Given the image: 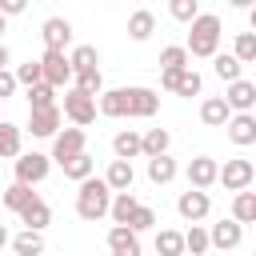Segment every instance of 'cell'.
Segmentation results:
<instances>
[{
	"label": "cell",
	"mask_w": 256,
	"mask_h": 256,
	"mask_svg": "<svg viewBox=\"0 0 256 256\" xmlns=\"http://www.w3.org/2000/svg\"><path fill=\"white\" fill-rule=\"evenodd\" d=\"M184 176H188V188L208 192V188L220 180V160H212V156H196V160H188Z\"/></svg>",
	"instance_id": "cell-6"
},
{
	"label": "cell",
	"mask_w": 256,
	"mask_h": 256,
	"mask_svg": "<svg viewBox=\"0 0 256 256\" xmlns=\"http://www.w3.org/2000/svg\"><path fill=\"white\" fill-rule=\"evenodd\" d=\"M252 256H256V252H252Z\"/></svg>",
	"instance_id": "cell-51"
},
{
	"label": "cell",
	"mask_w": 256,
	"mask_h": 256,
	"mask_svg": "<svg viewBox=\"0 0 256 256\" xmlns=\"http://www.w3.org/2000/svg\"><path fill=\"white\" fill-rule=\"evenodd\" d=\"M72 80H76V88H80L84 96H92V100H96V96L104 92V76H100V68H88V72H76Z\"/></svg>",
	"instance_id": "cell-34"
},
{
	"label": "cell",
	"mask_w": 256,
	"mask_h": 256,
	"mask_svg": "<svg viewBox=\"0 0 256 256\" xmlns=\"http://www.w3.org/2000/svg\"><path fill=\"white\" fill-rule=\"evenodd\" d=\"M24 12V0H0V16L8 20V16H20Z\"/></svg>",
	"instance_id": "cell-44"
},
{
	"label": "cell",
	"mask_w": 256,
	"mask_h": 256,
	"mask_svg": "<svg viewBox=\"0 0 256 256\" xmlns=\"http://www.w3.org/2000/svg\"><path fill=\"white\" fill-rule=\"evenodd\" d=\"M64 116H68L76 128H88V124L96 120V100L84 96L80 88H68V92H64Z\"/></svg>",
	"instance_id": "cell-5"
},
{
	"label": "cell",
	"mask_w": 256,
	"mask_h": 256,
	"mask_svg": "<svg viewBox=\"0 0 256 256\" xmlns=\"http://www.w3.org/2000/svg\"><path fill=\"white\" fill-rule=\"evenodd\" d=\"M156 108H160V96L152 88H124V116L148 120V116H156Z\"/></svg>",
	"instance_id": "cell-7"
},
{
	"label": "cell",
	"mask_w": 256,
	"mask_h": 256,
	"mask_svg": "<svg viewBox=\"0 0 256 256\" xmlns=\"http://www.w3.org/2000/svg\"><path fill=\"white\" fill-rule=\"evenodd\" d=\"M48 172H52V156H44V152H20L16 156V184L32 188V184L48 180Z\"/></svg>",
	"instance_id": "cell-3"
},
{
	"label": "cell",
	"mask_w": 256,
	"mask_h": 256,
	"mask_svg": "<svg viewBox=\"0 0 256 256\" xmlns=\"http://www.w3.org/2000/svg\"><path fill=\"white\" fill-rule=\"evenodd\" d=\"M176 212H180L188 224H200V220L212 212V200H208V192H196V188H188V192H180V200H176Z\"/></svg>",
	"instance_id": "cell-11"
},
{
	"label": "cell",
	"mask_w": 256,
	"mask_h": 256,
	"mask_svg": "<svg viewBox=\"0 0 256 256\" xmlns=\"http://www.w3.org/2000/svg\"><path fill=\"white\" fill-rule=\"evenodd\" d=\"M16 84H24V88H36V84H44L40 60H28V64H20V68H16Z\"/></svg>",
	"instance_id": "cell-41"
},
{
	"label": "cell",
	"mask_w": 256,
	"mask_h": 256,
	"mask_svg": "<svg viewBox=\"0 0 256 256\" xmlns=\"http://www.w3.org/2000/svg\"><path fill=\"white\" fill-rule=\"evenodd\" d=\"M104 184L112 188V196H116V192H132V184H136V168H132L128 160H112L108 172H104Z\"/></svg>",
	"instance_id": "cell-17"
},
{
	"label": "cell",
	"mask_w": 256,
	"mask_h": 256,
	"mask_svg": "<svg viewBox=\"0 0 256 256\" xmlns=\"http://www.w3.org/2000/svg\"><path fill=\"white\" fill-rule=\"evenodd\" d=\"M156 252H160V256H184V232L160 228V232H156Z\"/></svg>",
	"instance_id": "cell-31"
},
{
	"label": "cell",
	"mask_w": 256,
	"mask_h": 256,
	"mask_svg": "<svg viewBox=\"0 0 256 256\" xmlns=\"http://www.w3.org/2000/svg\"><path fill=\"white\" fill-rule=\"evenodd\" d=\"M108 208H112V188L104 180L88 176L76 192V216L80 220H100V216H108Z\"/></svg>",
	"instance_id": "cell-2"
},
{
	"label": "cell",
	"mask_w": 256,
	"mask_h": 256,
	"mask_svg": "<svg viewBox=\"0 0 256 256\" xmlns=\"http://www.w3.org/2000/svg\"><path fill=\"white\" fill-rule=\"evenodd\" d=\"M176 80H180V72H160V88L164 92H176Z\"/></svg>",
	"instance_id": "cell-45"
},
{
	"label": "cell",
	"mask_w": 256,
	"mask_h": 256,
	"mask_svg": "<svg viewBox=\"0 0 256 256\" xmlns=\"http://www.w3.org/2000/svg\"><path fill=\"white\" fill-rule=\"evenodd\" d=\"M20 148H24V128H16V124L0 120V156H4V160H16V156H20Z\"/></svg>",
	"instance_id": "cell-24"
},
{
	"label": "cell",
	"mask_w": 256,
	"mask_h": 256,
	"mask_svg": "<svg viewBox=\"0 0 256 256\" xmlns=\"http://www.w3.org/2000/svg\"><path fill=\"white\" fill-rule=\"evenodd\" d=\"M16 88H20V84H16V72H8V68H4V72H0V100H8Z\"/></svg>",
	"instance_id": "cell-43"
},
{
	"label": "cell",
	"mask_w": 256,
	"mask_h": 256,
	"mask_svg": "<svg viewBox=\"0 0 256 256\" xmlns=\"http://www.w3.org/2000/svg\"><path fill=\"white\" fill-rule=\"evenodd\" d=\"M152 32H156V16H152V8H136V12L128 16V36H132L136 44H144Z\"/></svg>",
	"instance_id": "cell-22"
},
{
	"label": "cell",
	"mask_w": 256,
	"mask_h": 256,
	"mask_svg": "<svg viewBox=\"0 0 256 256\" xmlns=\"http://www.w3.org/2000/svg\"><path fill=\"white\" fill-rule=\"evenodd\" d=\"M200 120H204L208 128H228V120H232V108L224 104V96H208V100L200 104Z\"/></svg>",
	"instance_id": "cell-19"
},
{
	"label": "cell",
	"mask_w": 256,
	"mask_h": 256,
	"mask_svg": "<svg viewBox=\"0 0 256 256\" xmlns=\"http://www.w3.org/2000/svg\"><path fill=\"white\" fill-rule=\"evenodd\" d=\"M224 104L232 108V116H236V112H256V84H252V80H236V84H228Z\"/></svg>",
	"instance_id": "cell-14"
},
{
	"label": "cell",
	"mask_w": 256,
	"mask_h": 256,
	"mask_svg": "<svg viewBox=\"0 0 256 256\" xmlns=\"http://www.w3.org/2000/svg\"><path fill=\"white\" fill-rule=\"evenodd\" d=\"M168 12H172V20L192 24V20L200 16V4H196V0H172V4H168Z\"/></svg>",
	"instance_id": "cell-40"
},
{
	"label": "cell",
	"mask_w": 256,
	"mask_h": 256,
	"mask_svg": "<svg viewBox=\"0 0 256 256\" xmlns=\"http://www.w3.org/2000/svg\"><path fill=\"white\" fill-rule=\"evenodd\" d=\"M252 180H256L252 160L236 156V160H224V164H220V180H216V184H224L228 192H248V188H252Z\"/></svg>",
	"instance_id": "cell-4"
},
{
	"label": "cell",
	"mask_w": 256,
	"mask_h": 256,
	"mask_svg": "<svg viewBox=\"0 0 256 256\" xmlns=\"http://www.w3.org/2000/svg\"><path fill=\"white\" fill-rule=\"evenodd\" d=\"M68 64H72V76H76V72H88V68L100 64V52H96L92 44H76V48L68 52Z\"/></svg>",
	"instance_id": "cell-27"
},
{
	"label": "cell",
	"mask_w": 256,
	"mask_h": 256,
	"mask_svg": "<svg viewBox=\"0 0 256 256\" xmlns=\"http://www.w3.org/2000/svg\"><path fill=\"white\" fill-rule=\"evenodd\" d=\"M108 252H112V256H144L140 236H136L132 228H124V224H112V228H108Z\"/></svg>",
	"instance_id": "cell-13"
},
{
	"label": "cell",
	"mask_w": 256,
	"mask_h": 256,
	"mask_svg": "<svg viewBox=\"0 0 256 256\" xmlns=\"http://www.w3.org/2000/svg\"><path fill=\"white\" fill-rule=\"evenodd\" d=\"M232 56H236L240 64H256V32H236Z\"/></svg>",
	"instance_id": "cell-37"
},
{
	"label": "cell",
	"mask_w": 256,
	"mask_h": 256,
	"mask_svg": "<svg viewBox=\"0 0 256 256\" xmlns=\"http://www.w3.org/2000/svg\"><path fill=\"white\" fill-rule=\"evenodd\" d=\"M40 72H44V84L48 88H64L72 80V64H68L64 52H44L40 56Z\"/></svg>",
	"instance_id": "cell-9"
},
{
	"label": "cell",
	"mask_w": 256,
	"mask_h": 256,
	"mask_svg": "<svg viewBox=\"0 0 256 256\" xmlns=\"http://www.w3.org/2000/svg\"><path fill=\"white\" fill-rule=\"evenodd\" d=\"M240 240H244V228L228 216V220H216L212 228H208V244L212 248H220V252H228V248H240Z\"/></svg>",
	"instance_id": "cell-12"
},
{
	"label": "cell",
	"mask_w": 256,
	"mask_h": 256,
	"mask_svg": "<svg viewBox=\"0 0 256 256\" xmlns=\"http://www.w3.org/2000/svg\"><path fill=\"white\" fill-rule=\"evenodd\" d=\"M80 152H84V128H64V132L52 136V160L56 164H64V160H72Z\"/></svg>",
	"instance_id": "cell-10"
},
{
	"label": "cell",
	"mask_w": 256,
	"mask_h": 256,
	"mask_svg": "<svg viewBox=\"0 0 256 256\" xmlns=\"http://www.w3.org/2000/svg\"><path fill=\"white\" fill-rule=\"evenodd\" d=\"M212 72H216L224 84H236V80H244V64H240L232 52H216V56H212Z\"/></svg>",
	"instance_id": "cell-23"
},
{
	"label": "cell",
	"mask_w": 256,
	"mask_h": 256,
	"mask_svg": "<svg viewBox=\"0 0 256 256\" xmlns=\"http://www.w3.org/2000/svg\"><path fill=\"white\" fill-rule=\"evenodd\" d=\"M232 220L244 228V224H256V192H236L232 200Z\"/></svg>",
	"instance_id": "cell-26"
},
{
	"label": "cell",
	"mask_w": 256,
	"mask_h": 256,
	"mask_svg": "<svg viewBox=\"0 0 256 256\" xmlns=\"http://www.w3.org/2000/svg\"><path fill=\"white\" fill-rule=\"evenodd\" d=\"M4 244H12V236H8V228L0 224V248H4Z\"/></svg>",
	"instance_id": "cell-47"
},
{
	"label": "cell",
	"mask_w": 256,
	"mask_h": 256,
	"mask_svg": "<svg viewBox=\"0 0 256 256\" xmlns=\"http://www.w3.org/2000/svg\"><path fill=\"white\" fill-rule=\"evenodd\" d=\"M40 108H56V88H48V84L28 88V112H40Z\"/></svg>",
	"instance_id": "cell-38"
},
{
	"label": "cell",
	"mask_w": 256,
	"mask_h": 256,
	"mask_svg": "<svg viewBox=\"0 0 256 256\" xmlns=\"http://www.w3.org/2000/svg\"><path fill=\"white\" fill-rule=\"evenodd\" d=\"M112 152H116V160H128V164H132L136 156H144V152H140V132H136V128L116 132V136H112Z\"/></svg>",
	"instance_id": "cell-20"
},
{
	"label": "cell",
	"mask_w": 256,
	"mask_h": 256,
	"mask_svg": "<svg viewBox=\"0 0 256 256\" xmlns=\"http://www.w3.org/2000/svg\"><path fill=\"white\" fill-rule=\"evenodd\" d=\"M4 32H8V20H4V16H0V36H4Z\"/></svg>",
	"instance_id": "cell-49"
},
{
	"label": "cell",
	"mask_w": 256,
	"mask_h": 256,
	"mask_svg": "<svg viewBox=\"0 0 256 256\" xmlns=\"http://www.w3.org/2000/svg\"><path fill=\"white\" fill-rule=\"evenodd\" d=\"M60 168H64V176H68V180H76V184H84V180L92 176V168H96V160H92L88 152H80V156H72V160H64Z\"/></svg>",
	"instance_id": "cell-29"
},
{
	"label": "cell",
	"mask_w": 256,
	"mask_h": 256,
	"mask_svg": "<svg viewBox=\"0 0 256 256\" xmlns=\"http://www.w3.org/2000/svg\"><path fill=\"white\" fill-rule=\"evenodd\" d=\"M212 244H208V228L204 224H192L188 232H184V252H192V256H204Z\"/></svg>",
	"instance_id": "cell-36"
},
{
	"label": "cell",
	"mask_w": 256,
	"mask_h": 256,
	"mask_svg": "<svg viewBox=\"0 0 256 256\" xmlns=\"http://www.w3.org/2000/svg\"><path fill=\"white\" fill-rule=\"evenodd\" d=\"M152 224H156V212H152V208H148V204H140V208H136V212H132V220H128V224H124V228H132V232H136V236H140V232H148V228H152Z\"/></svg>",
	"instance_id": "cell-42"
},
{
	"label": "cell",
	"mask_w": 256,
	"mask_h": 256,
	"mask_svg": "<svg viewBox=\"0 0 256 256\" xmlns=\"http://www.w3.org/2000/svg\"><path fill=\"white\" fill-rule=\"evenodd\" d=\"M176 172H180V168H176L172 156H156V160H148V180H152V184H172Z\"/></svg>",
	"instance_id": "cell-30"
},
{
	"label": "cell",
	"mask_w": 256,
	"mask_h": 256,
	"mask_svg": "<svg viewBox=\"0 0 256 256\" xmlns=\"http://www.w3.org/2000/svg\"><path fill=\"white\" fill-rule=\"evenodd\" d=\"M228 140H232L236 148L256 144V116H252V112H236V116L228 120Z\"/></svg>",
	"instance_id": "cell-16"
},
{
	"label": "cell",
	"mask_w": 256,
	"mask_h": 256,
	"mask_svg": "<svg viewBox=\"0 0 256 256\" xmlns=\"http://www.w3.org/2000/svg\"><path fill=\"white\" fill-rule=\"evenodd\" d=\"M184 68H192L184 44H168V48L160 52V72H184Z\"/></svg>",
	"instance_id": "cell-32"
},
{
	"label": "cell",
	"mask_w": 256,
	"mask_h": 256,
	"mask_svg": "<svg viewBox=\"0 0 256 256\" xmlns=\"http://www.w3.org/2000/svg\"><path fill=\"white\" fill-rule=\"evenodd\" d=\"M40 40H44V52H64L72 44V24L64 16H48L40 24Z\"/></svg>",
	"instance_id": "cell-8"
},
{
	"label": "cell",
	"mask_w": 256,
	"mask_h": 256,
	"mask_svg": "<svg viewBox=\"0 0 256 256\" xmlns=\"http://www.w3.org/2000/svg\"><path fill=\"white\" fill-rule=\"evenodd\" d=\"M96 112L108 116V120H120V116H124V88H108V92H100Z\"/></svg>",
	"instance_id": "cell-28"
},
{
	"label": "cell",
	"mask_w": 256,
	"mask_h": 256,
	"mask_svg": "<svg viewBox=\"0 0 256 256\" xmlns=\"http://www.w3.org/2000/svg\"><path fill=\"white\" fill-rule=\"evenodd\" d=\"M188 56H204L212 60L220 52V16L216 12H200L192 24H188V44H184Z\"/></svg>",
	"instance_id": "cell-1"
},
{
	"label": "cell",
	"mask_w": 256,
	"mask_h": 256,
	"mask_svg": "<svg viewBox=\"0 0 256 256\" xmlns=\"http://www.w3.org/2000/svg\"><path fill=\"white\" fill-rule=\"evenodd\" d=\"M200 88H204L200 72H196V68H184L180 80H176V96H200Z\"/></svg>",
	"instance_id": "cell-39"
},
{
	"label": "cell",
	"mask_w": 256,
	"mask_h": 256,
	"mask_svg": "<svg viewBox=\"0 0 256 256\" xmlns=\"http://www.w3.org/2000/svg\"><path fill=\"white\" fill-rule=\"evenodd\" d=\"M28 132L40 136V140H52L60 132V104L56 108H40V112H28Z\"/></svg>",
	"instance_id": "cell-15"
},
{
	"label": "cell",
	"mask_w": 256,
	"mask_h": 256,
	"mask_svg": "<svg viewBox=\"0 0 256 256\" xmlns=\"http://www.w3.org/2000/svg\"><path fill=\"white\" fill-rule=\"evenodd\" d=\"M16 216H20V224H24V232H44V228L52 224V208H48V204H44L40 196H36V200H32L28 208H20Z\"/></svg>",
	"instance_id": "cell-18"
},
{
	"label": "cell",
	"mask_w": 256,
	"mask_h": 256,
	"mask_svg": "<svg viewBox=\"0 0 256 256\" xmlns=\"http://www.w3.org/2000/svg\"><path fill=\"white\" fill-rule=\"evenodd\" d=\"M32 200H36V192H32V188H24V184H8V188H4V208H12V212L28 208Z\"/></svg>",
	"instance_id": "cell-35"
},
{
	"label": "cell",
	"mask_w": 256,
	"mask_h": 256,
	"mask_svg": "<svg viewBox=\"0 0 256 256\" xmlns=\"http://www.w3.org/2000/svg\"><path fill=\"white\" fill-rule=\"evenodd\" d=\"M168 144H172L168 128H148V132H140V152H144L148 160H156V156H168Z\"/></svg>",
	"instance_id": "cell-21"
},
{
	"label": "cell",
	"mask_w": 256,
	"mask_h": 256,
	"mask_svg": "<svg viewBox=\"0 0 256 256\" xmlns=\"http://www.w3.org/2000/svg\"><path fill=\"white\" fill-rule=\"evenodd\" d=\"M12 252L16 256H44V236L40 232H20V236H12Z\"/></svg>",
	"instance_id": "cell-33"
},
{
	"label": "cell",
	"mask_w": 256,
	"mask_h": 256,
	"mask_svg": "<svg viewBox=\"0 0 256 256\" xmlns=\"http://www.w3.org/2000/svg\"><path fill=\"white\" fill-rule=\"evenodd\" d=\"M252 116H256V112H252Z\"/></svg>",
	"instance_id": "cell-50"
},
{
	"label": "cell",
	"mask_w": 256,
	"mask_h": 256,
	"mask_svg": "<svg viewBox=\"0 0 256 256\" xmlns=\"http://www.w3.org/2000/svg\"><path fill=\"white\" fill-rule=\"evenodd\" d=\"M248 24H252V32H256V4L248 8Z\"/></svg>",
	"instance_id": "cell-48"
},
{
	"label": "cell",
	"mask_w": 256,
	"mask_h": 256,
	"mask_svg": "<svg viewBox=\"0 0 256 256\" xmlns=\"http://www.w3.org/2000/svg\"><path fill=\"white\" fill-rule=\"evenodd\" d=\"M8 60H12V52H8V44H4V40H0V72H4V68H8Z\"/></svg>",
	"instance_id": "cell-46"
},
{
	"label": "cell",
	"mask_w": 256,
	"mask_h": 256,
	"mask_svg": "<svg viewBox=\"0 0 256 256\" xmlns=\"http://www.w3.org/2000/svg\"><path fill=\"white\" fill-rule=\"evenodd\" d=\"M136 208H140L136 192H116V196H112V208H108V216H112V224H128Z\"/></svg>",
	"instance_id": "cell-25"
}]
</instances>
